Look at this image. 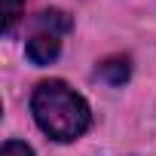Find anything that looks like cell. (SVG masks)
Instances as JSON below:
<instances>
[{"label": "cell", "mask_w": 156, "mask_h": 156, "mask_svg": "<svg viewBox=\"0 0 156 156\" xmlns=\"http://www.w3.org/2000/svg\"><path fill=\"white\" fill-rule=\"evenodd\" d=\"M37 28H40V31H52V34L64 37V34L73 28V22H70V19H67V12H61V9H46V12H40V16H37Z\"/></svg>", "instance_id": "277c9868"}, {"label": "cell", "mask_w": 156, "mask_h": 156, "mask_svg": "<svg viewBox=\"0 0 156 156\" xmlns=\"http://www.w3.org/2000/svg\"><path fill=\"white\" fill-rule=\"evenodd\" d=\"M129 73H132V67H129V58H122V55L107 58V61L98 64V76L104 83H110V86H122L129 80Z\"/></svg>", "instance_id": "3957f363"}, {"label": "cell", "mask_w": 156, "mask_h": 156, "mask_svg": "<svg viewBox=\"0 0 156 156\" xmlns=\"http://www.w3.org/2000/svg\"><path fill=\"white\" fill-rule=\"evenodd\" d=\"M25 12V0H3V31L9 34Z\"/></svg>", "instance_id": "5b68a950"}, {"label": "cell", "mask_w": 156, "mask_h": 156, "mask_svg": "<svg viewBox=\"0 0 156 156\" xmlns=\"http://www.w3.org/2000/svg\"><path fill=\"white\" fill-rule=\"evenodd\" d=\"M25 52H28V58H31L34 64H49V61H55L58 52H61V37L52 34V31H40V28H37L34 37L28 40Z\"/></svg>", "instance_id": "7a4b0ae2"}, {"label": "cell", "mask_w": 156, "mask_h": 156, "mask_svg": "<svg viewBox=\"0 0 156 156\" xmlns=\"http://www.w3.org/2000/svg\"><path fill=\"white\" fill-rule=\"evenodd\" d=\"M0 156H34V150H31L28 144H22V141H6Z\"/></svg>", "instance_id": "8992f818"}, {"label": "cell", "mask_w": 156, "mask_h": 156, "mask_svg": "<svg viewBox=\"0 0 156 156\" xmlns=\"http://www.w3.org/2000/svg\"><path fill=\"white\" fill-rule=\"evenodd\" d=\"M31 113L37 126L55 141H76L92 122L89 104L61 80H46L34 89Z\"/></svg>", "instance_id": "6da1fadb"}]
</instances>
